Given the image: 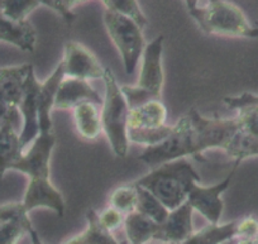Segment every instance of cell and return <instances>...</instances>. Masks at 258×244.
Segmentation results:
<instances>
[{
    "label": "cell",
    "mask_w": 258,
    "mask_h": 244,
    "mask_svg": "<svg viewBox=\"0 0 258 244\" xmlns=\"http://www.w3.org/2000/svg\"><path fill=\"white\" fill-rule=\"evenodd\" d=\"M199 181L192 163L187 158H180L153 167L135 184L152 193L171 211L187 201L194 184Z\"/></svg>",
    "instance_id": "1"
},
{
    "label": "cell",
    "mask_w": 258,
    "mask_h": 244,
    "mask_svg": "<svg viewBox=\"0 0 258 244\" xmlns=\"http://www.w3.org/2000/svg\"><path fill=\"white\" fill-rule=\"evenodd\" d=\"M101 2L105 6L106 11L129 17L142 28H145L148 24L147 18L143 14L137 0H101Z\"/></svg>",
    "instance_id": "27"
},
{
    "label": "cell",
    "mask_w": 258,
    "mask_h": 244,
    "mask_svg": "<svg viewBox=\"0 0 258 244\" xmlns=\"http://www.w3.org/2000/svg\"><path fill=\"white\" fill-rule=\"evenodd\" d=\"M64 77L81 80H103L105 69L95 54L75 41H69L63 47V58L61 61Z\"/></svg>",
    "instance_id": "11"
},
{
    "label": "cell",
    "mask_w": 258,
    "mask_h": 244,
    "mask_svg": "<svg viewBox=\"0 0 258 244\" xmlns=\"http://www.w3.org/2000/svg\"><path fill=\"white\" fill-rule=\"evenodd\" d=\"M205 34L237 38H258V27L253 26L244 12L228 0H207L190 13Z\"/></svg>",
    "instance_id": "2"
},
{
    "label": "cell",
    "mask_w": 258,
    "mask_h": 244,
    "mask_svg": "<svg viewBox=\"0 0 258 244\" xmlns=\"http://www.w3.org/2000/svg\"><path fill=\"white\" fill-rule=\"evenodd\" d=\"M163 42L165 37L157 36L146 44L141 58V70L136 85H123L124 96L129 108L133 109L151 100H161L165 72H163Z\"/></svg>",
    "instance_id": "4"
},
{
    "label": "cell",
    "mask_w": 258,
    "mask_h": 244,
    "mask_svg": "<svg viewBox=\"0 0 258 244\" xmlns=\"http://www.w3.org/2000/svg\"><path fill=\"white\" fill-rule=\"evenodd\" d=\"M103 18L106 32L120 54L124 71L126 75H132L147 44L143 28L129 17L110 11L104 12Z\"/></svg>",
    "instance_id": "5"
},
{
    "label": "cell",
    "mask_w": 258,
    "mask_h": 244,
    "mask_svg": "<svg viewBox=\"0 0 258 244\" xmlns=\"http://www.w3.org/2000/svg\"><path fill=\"white\" fill-rule=\"evenodd\" d=\"M237 220L225 224H208L200 230L194 231L181 244H224L237 236Z\"/></svg>",
    "instance_id": "22"
},
{
    "label": "cell",
    "mask_w": 258,
    "mask_h": 244,
    "mask_svg": "<svg viewBox=\"0 0 258 244\" xmlns=\"http://www.w3.org/2000/svg\"><path fill=\"white\" fill-rule=\"evenodd\" d=\"M63 244H85V240L83 238V234H78V235L73 236V238L68 239Z\"/></svg>",
    "instance_id": "37"
},
{
    "label": "cell",
    "mask_w": 258,
    "mask_h": 244,
    "mask_svg": "<svg viewBox=\"0 0 258 244\" xmlns=\"http://www.w3.org/2000/svg\"><path fill=\"white\" fill-rule=\"evenodd\" d=\"M224 244H229V241H227V243H224Z\"/></svg>",
    "instance_id": "42"
},
{
    "label": "cell",
    "mask_w": 258,
    "mask_h": 244,
    "mask_svg": "<svg viewBox=\"0 0 258 244\" xmlns=\"http://www.w3.org/2000/svg\"><path fill=\"white\" fill-rule=\"evenodd\" d=\"M24 208L32 211L37 208H47L53 210L58 216H63L66 204L61 191L49 180H29L23 196Z\"/></svg>",
    "instance_id": "16"
},
{
    "label": "cell",
    "mask_w": 258,
    "mask_h": 244,
    "mask_svg": "<svg viewBox=\"0 0 258 244\" xmlns=\"http://www.w3.org/2000/svg\"><path fill=\"white\" fill-rule=\"evenodd\" d=\"M2 121H3V119H0V124H2Z\"/></svg>",
    "instance_id": "40"
},
{
    "label": "cell",
    "mask_w": 258,
    "mask_h": 244,
    "mask_svg": "<svg viewBox=\"0 0 258 244\" xmlns=\"http://www.w3.org/2000/svg\"><path fill=\"white\" fill-rule=\"evenodd\" d=\"M160 224L153 221L152 219L142 215L138 211L125 215L124 219V228H125L128 244H147L153 240L158 230Z\"/></svg>",
    "instance_id": "21"
},
{
    "label": "cell",
    "mask_w": 258,
    "mask_h": 244,
    "mask_svg": "<svg viewBox=\"0 0 258 244\" xmlns=\"http://www.w3.org/2000/svg\"><path fill=\"white\" fill-rule=\"evenodd\" d=\"M29 238H31V243L32 244H44L43 241H42L41 236H39V234L37 233L36 230H34V228L32 229L31 231H29Z\"/></svg>",
    "instance_id": "36"
},
{
    "label": "cell",
    "mask_w": 258,
    "mask_h": 244,
    "mask_svg": "<svg viewBox=\"0 0 258 244\" xmlns=\"http://www.w3.org/2000/svg\"><path fill=\"white\" fill-rule=\"evenodd\" d=\"M235 118L245 132L258 138V105H248L238 109Z\"/></svg>",
    "instance_id": "29"
},
{
    "label": "cell",
    "mask_w": 258,
    "mask_h": 244,
    "mask_svg": "<svg viewBox=\"0 0 258 244\" xmlns=\"http://www.w3.org/2000/svg\"><path fill=\"white\" fill-rule=\"evenodd\" d=\"M86 221L88 226L83 231V238L85 240V244H125V241L119 243L113 236L111 231L106 230L99 221L98 213L95 209H89L86 211Z\"/></svg>",
    "instance_id": "25"
},
{
    "label": "cell",
    "mask_w": 258,
    "mask_h": 244,
    "mask_svg": "<svg viewBox=\"0 0 258 244\" xmlns=\"http://www.w3.org/2000/svg\"><path fill=\"white\" fill-rule=\"evenodd\" d=\"M0 41L23 52H34L37 32L28 21H13L0 12Z\"/></svg>",
    "instance_id": "18"
},
{
    "label": "cell",
    "mask_w": 258,
    "mask_h": 244,
    "mask_svg": "<svg viewBox=\"0 0 258 244\" xmlns=\"http://www.w3.org/2000/svg\"><path fill=\"white\" fill-rule=\"evenodd\" d=\"M83 103H94L98 106H101L103 98L86 80L63 77L57 89L54 109L68 110V109L76 108Z\"/></svg>",
    "instance_id": "14"
},
{
    "label": "cell",
    "mask_w": 258,
    "mask_h": 244,
    "mask_svg": "<svg viewBox=\"0 0 258 244\" xmlns=\"http://www.w3.org/2000/svg\"><path fill=\"white\" fill-rule=\"evenodd\" d=\"M17 118L18 115L8 116L0 124V181L3 180L7 171L12 170L24 152L19 133L14 126Z\"/></svg>",
    "instance_id": "17"
},
{
    "label": "cell",
    "mask_w": 258,
    "mask_h": 244,
    "mask_svg": "<svg viewBox=\"0 0 258 244\" xmlns=\"http://www.w3.org/2000/svg\"><path fill=\"white\" fill-rule=\"evenodd\" d=\"M239 165V162H235L227 177L214 185L205 186L199 182L194 184L192 189L188 194L187 201L192 206L194 211L202 214L209 221V224L219 223L223 210H224V201H223L222 196L232 184L233 177H234Z\"/></svg>",
    "instance_id": "9"
},
{
    "label": "cell",
    "mask_w": 258,
    "mask_h": 244,
    "mask_svg": "<svg viewBox=\"0 0 258 244\" xmlns=\"http://www.w3.org/2000/svg\"><path fill=\"white\" fill-rule=\"evenodd\" d=\"M42 83L34 75V69L29 72L24 86L23 98L18 106L22 116V129L19 132V139L23 149H26L34 141L39 133L38 113H39V93Z\"/></svg>",
    "instance_id": "12"
},
{
    "label": "cell",
    "mask_w": 258,
    "mask_h": 244,
    "mask_svg": "<svg viewBox=\"0 0 258 244\" xmlns=\"http://www.w3.org/2000/svg\"><path fill=\"white\" fill-rule=\"evenodd\" d=\"M22 201L0 204V244H18L33 229Z\"/></svg>",
    "instance_id": "13"
},
{
    "label": "cell",
    "mask_w": 258,
    "mask_h": 244,
    "mask_svg": "<svg viewBox=\"0 0 258 244\" xmlns=\"http://www.w3.org/2000/svg\"><path fill=\"white\" fill-rule=\"evenodd\" d=\"M255 240L258 241V234H257V235H255Z\"/></svg>",
    "instance_id": "39"
},
{
    "label": "cell",
    "mask_w": 258,
    "mask_h": 244,
    "mask_svg": "<svg viewBox=\"0 0 258 244\" xmlns=\"http://www.w3.org/2000/svg\"><path fill=\"white\" fill-rule=\"evenodd\" d=\"M162 244H173V243H162Z\"/></svg>",
    "instance_id": "41"
},
{
    "label": "cell",
    "mask_w": 258,
    "mask_h": 244,
    "mask_svg": "<svg viewBox=\"0 0 258 244\" xmlns=\"http://www.w3.org/2000/svg\"><path fill=\"white\" fill-rule=\"evenodd\" d=\"M94 103H83L74 108V123L79 136L94 141L103 133L100 110Z\"/></svg>",
    "instance_id": "20"
},
{
    "label": "cell",
    "mask_w": 258,
    "mask_h": 244,
    "mask_svg": "<svg viewBox=\"0 0 258 244\" xmlns=\"http://www.w3.org/2000/svg\"><path fill=\"white\" fill-rule=\"evenodd\" d=\"M183 2H185V6H186V8H187L188 14H190L191 12H194L195 9L198 8V7H199L200 0H183Z\"/></svg>",
    "instance_id": "35"
},
{
    "label": "cell",
    "mask_w": 258,
    "mask_h": 244,
    "mask_svg": "<svg viewBox=\"0 0 258 244\" xmlns=\"http://www.w3.org/2000/svg\"><path fill=\"white\" fill-rule=\"evenodd\" d=\"M58 7V14L68 22V23H71L75 18V14L73 13V8L76 7L78 4L83 3V2H86V0H54Z\"/></svg>",
    "instance_id": "33"
},
{
    "label": "cell",
    "mask_w": 258,
    "mask_h": 244,
    "mask_svg": "<svg viewBox=\"0 0 258 244\" xmlns=\"http://www.w3.org/2000/svg\"><path fill=\"white\" fill-rule=\"evenodd\" d=\"M32 64L0 67V119L18 115V106L23 98L24 86Z\"/></svg>",
    "instance_id": "10"
},
{
    "label": "cell",
    "mask_w": 258,
    "mask_h": 244,
    "mask_svg": "<svg viewBox=\"0 0 258 244\" xmlns=\"http://www.w3.org/2000/svg\"><path fill=\"white\" fill-rule=\"evenodd\" d=\"M41 6L38 0H2L0 12L13 21H27L29 14Z\"/></svg>",
    "instance_id": "28"
},
{
    "label": "cell",
    "mask_w": 258,
    "mask_h": 244,
    "mask_svg": "<svg viewBox=\"0 0 258 244\" xmlns=\"http://www.w3.org/2000/svg\"><path fill=\"white\" fill-rule=\"evenodd\" d=\"M136 188H137V206H136V211L147 216V218L152 219L157 224H162L168 216V214H170V210L152 193L146 190L145 188L138 185H136Z\"/></svg>",
    "instance_id": "24"
},
{
    "label": "cell",
    "mask_w": 258,
    "mask_h": 244,
    "mask_svg": "<svg viewBox=\"0 0 258 244\" xmlns=\"http://www.w3.org/2000/svg\"><path fill=\"white\" fill-rule=\"evenodd\" d=\"M223 151L229 157L234 158L235 162L242 163L244 159L258 156V138L239 127Z\"/></svg>",
    "instance_id": "23"
},
{
    "label": "cell",
    "mask_w": 258,
    "mask_h": 244,
    "mask_svg": "<svg viewBox=\"0 0 258 244\" xmlns=\"http://www.w3.org/2000/svg\"><path fill=\"white\" fill-rule=\"evenodd\" d=\"M56 146L54 129H39L38 136L23 152L21 158L12 167L13 171L24 173L29 180H49L51 178V157Z\"/></svg>",
    "instance_id": "8"
},
{
    "label": "cell",
    "mask_w": 258,
    "mask_h": 244,
    "mask_svg": "<svg viewBox=\"0 0 258 244\" xmlns=\"http://www.w3.org/2000/svg\"><path fill=\"white\" fill-rule=\"evenodd\" d=\"M194 209L188 201L170 211L162 224H160L153 240L161 243L181 244L194 233Z\"/></svg>",
    "instance_id": "15"
},
{
    "label": "cell",
    "mask_w": 258,
    "mask_h": 244,
    "mask_svg": "<svg viewBox=\"0 0 258 244\" xmlns=\"http://www.w3.org/2000/svg\"><path fill=\"white\" fill-rule=\"evenodd\" d=\"M125 244H128V241H126V243H125Z\"/></svg>",
    "instance_id": "44"
},
{
    "label": "cell",
    "mask_w": 258,
    "mask_h": 244,
    "mask_svg": "<svg viewBox=\"0 0 258 244\" xmlns=\"http://www.w3.org/2000/svg\"><path fill=\"white\" fill-rule=\"evenodd\" d=\"M167 109L161 100H151L131 109L128 129H160L167 126Z\"/></svg>",
    "instance_id": "19"
},
{
    "label": "cell",
    "mask_w": 258,
    "mask_h": 244,
    "mask_svg": "<svg viewBox=\"0 0 258 244\" xmlns=\"http://www.w3.org/2000/svg\"><path fill=\"white\" fill-rule=\"evenodd\" d=\"M0 6H2V0H0Z\"/></svg>",
    "instance_id": "43"
},
{
    "label": "cell",
    "mask_w": 258,
    "mask_h": 244,
    "mask_svg": "<svg viewBox=\"0 0 258 244\" xmlns=\"http://www.w3.org/2000/svg\"><path fill=\"white\" fill-rule=\"evenodd\" d=\"M188 157H195V149L187 114L173 124L172 132L165 141L156 146L146 147L145 151L140 154L141 161L151 168L157 167L166 162Z\"/></svg>",
    "instance_id": "7"
},
{
    "label": "cell",
    "mask_w": 258,
    "mask_h": 244,
    "mask_svg": "<svg viewBox=\"0 0 258 244\" xmlns=\"http://www.w3.org/2000/svg\"><path fill=\"white\" fill-rule=\"evenodd\" d=\"M237 236L235 238H255L258 234V220L253 216H245V218L237 220Z\"/></svg>",
    "instance_id": "32"
},
{
    "label": "cell",
    "mask_w": 258,
    "mask_h": 244,
    "mask_svg": "<svg viewBox=\"0 0 258 244\" xmlns=\"http://www.w3.org/2000/svg\"><path fill=\"white\" fill-rule=\"evenodd\" d=\"M223 104L227 106L229 110H235L244 108L248 105H258V94L253 93H243L240 95L225 96L223 99Z\"/></svg>",
    "instance_id": "31"
},
{
    "label": "cell",
    "mask_w": 258,
    "mask_h": 244,
    "mask_svg": "<svg viewBox=\"0 0 258 244\" xmlns=\"http://www.w3.org/2000/svg\"><path fill=\"white\" fill-rule=\"evenodd\" d=\"M98 216L101 225L109 231L116 230L119 226L123 225L124 219H125V215L123 213L111 208V206H108L104 210H101L100 213H98Z\"/></svg>",
    "instance_id": "30"
},
{
    "label": "cell",
    "mask_w": 258,
    "mask_h": 244,
    "mask_svg": "<svg viewBox=\"0 0 258 244\" xmlns=\"http://www.w3.org/2000/svg\"><path fill=\"white\" fill-rule=\"evenodd\" d=\"M187 115L195 149L194 158L198 161H204V153L209 149H224L240 127L237 118H207L194 108Z\"/></svg>",
    "instance_id": "6"
},
{
    "label": "cell",
    "mask_w": 258,
    "mask_h": 244,
    "mask_svg": "<svg viewBox=\"0 0 258 244\" xmlns=\"http://www.w3.org/2000/svg\"><path fill=\"white\" fill-rule=\"evenodd\" d=\"M38 2L41 3V6L48 7V8L53 9L54 12H57V13H58V7H57V4L54 0H38Z\"/></svg>",
    "instance_id": "38"
},
{
    "label": "cell",
    "mask_w": 258,
    "mask_h": 244,
    "mask_svg": "<svg viewBox=\"0 0 258 244\" xmlns=\"http://www.w3.org/2000/svg\"><path fill=\"white\" fill-rule=\"evenodd\" d=\"M229 244H258L255 238H234L229 240Z\"/></svg>",
    "instance_id": "34"
},
{
    "label": "cell",
    "mask_w": 258,
    "mask_h": 244,
    "mask_svg": "<svg viewBox=\"0 0 258 244\" xmlns=\"http://www.w3.org/2000/svg\"><path fill=\"white\" fill-rule=\"evenodd\" d=\"M109 204L111 208L116 209L124 215L136 211L137 206V188L135 184H128V185H121L119 188L114 189L109 196Z\"/></svg>",
    "instance_id": "26"
},
{
    "label": "cell",
    "mask_w": 258,
    "mask_h": 244,
    "mask_svg": "<svg viewBox=\"0 0 258 244\" xmlns=\"http://www.w3.org/2000/svg\"><path fill=\"white\" fill-rule=\"evenodd\" d=\"M105 95L100 110L101 126L116 157H125L129 149L128 121L131 108L115 75L106 67L103 77Z\"/></svg>",
    "instance_id": "3"
}]
</instances>
